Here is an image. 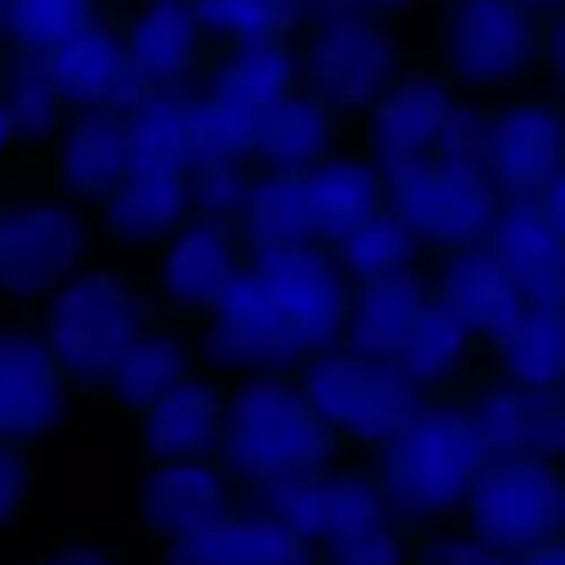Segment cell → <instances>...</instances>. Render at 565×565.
I'll use <instances>...</instances> for the list:
<instances>
[{"label": "cell", "mask_w": 565, "mask_h": 565, "mask_svg": "<svg viewBox=\"0 0 565 565\" xmlns=\"http://www.w3.org/2000/svg\"><path fill=\"white\" fill-rule=\"evenodd\" d=\"M351 281L323 248L246 246L241 268L196 326L204 367L226 381L296 375L340 345Z\"/></svg>", "instance_id": "cell-1"}, {"label": "cell", "mask_w": 565, "mask_h": 565, "mask_svg": "<svg viewBox=\"0 0 565 565\" xmlns=\"http://www.w3.org/2000/svg\"><path fill=\"white\" fill-rule=\"evenodd\" d=\"M345 458L348 452L312 412L296 375L230 381L215 461L237 489L329 472Z\"/></svg>", "instance_id": "cell-2"}, {"label": "cell", "mask_w": 565, "mask_h": 565, "mask_svg": "<svg viewBox=\"0 0 565 565\" xmlns=\"http://www.w3.org/2000/svg\"><path fill=\"white\" fill-rule=\"evenodd\" d=\"M364 461L390 516L428 527L461 513L486 452L456 392L430 397L401 434Z\"/></svg>", "instance_id": "cell-3"}, {"label": "cell", "mask_w": 565, "mask_h": 565, "mask_svg": "<svg viewBox=\"0 0 565 565\" xmlns=\"http://www.w3.org/2000/svg\"><path fill=\"white\" fill-rule=\"evenodd\" d=\"M241 505L281 522L309 550L318 544L329 565L401 563L403 541L367 463L342 461L309 478L241 489Z\"/></svg>", "instance_id": "cell-4"}, {"label": "cell", "mask_w": 565, "mask_h": 565, "mask_svg": "<svg viewBox=\"0 0 565 565\" xmlns=\"http://www.w3.org/2000/svg\"><path fill=\"white\" fill-rule=\"evenodd\" d=\"M381 207V177L359 152L331 154L290 174H257L241 237L248 248L334 252Z\"/></svg>", "instance_id": "cell-5"}, {"label": "cell", "mask_w": 565, "mask_h": 565, "mask_svg": "<svg viewBox=\"0 0 565 565\" xmlns=\"http://www.w3.org/2000/svg\"><path fill=\"white\" fill-rule=\"evenodd\" d=\"M39 323L72 390L86 392L160 320L143 281L116 265H81L42 303Z\"/></svg>", "instance_id": "cell-6"}, {"label": "cell", "mask_w": 565, "mask_h": 565, "mask_svg": "<svg viewBox=\"0 0 565 565\" xmlns=\"http://www.w3.org/2000/svg\"><path fill=\"white\" fill-rule=\"evenodd\" d=\"M480 105L456 92L439 66L403 70L356 121V152L381 180L439 160H478Z\"/></svg>", "instance_id": "cell-7"}, {"label": "cell", "mask_w": 565, "mask_h": 565, "mask_svg": "<svg viewBox=\"0 0 565 565\" xmlns=\"http://www.w3.org/2000/svg\"><path fill=\"white\" fill-rule=\"evenodd\" d=\"M320 423L348 456L367 458L430 401L395 362L359 356L334 345L296 373Z\"/></svg>", "instance_id": "cell-8"}, {"label": "cell", "mask_w": 565, "mask_h": 565, "mask_svg": "<svg viewBox=\"0 0 565 565\" xmlns=\"http://www.w3.org/2000/svg\"><path fill=\"white\" fill-rule=\"evenodd\" d=\"M544 64V28L522 0H456L439 25V70L461 97L513 94Z\"/></svg>", "instance_id": "cell-9"}, {"label": "cell", "mask_w": 565, "mask_h": 565, "mask_svg": "<svg viewBox=\"0 0 565 565\" xmlns=\"http://www.w3.org/2000/svg\"><path fill=\"white\" fill-rule=\"evenodd\" d=\"M467 535L505 557L561 544L565 516L563 463L539 456H491L461 508Z\"/></svg>", "instance_id": "cell-10"}, {"label": "cell", "mask_w": 565, "mask_h": 565, "mask_svg": "<svg viewBox=\"0 0 565 565\" xmlns=\"http://www.w3.org/2000/svg\"><path fill=\"white\" fill-rule=\"evenodd\" d=\"M403 53L375 14L329 9L309 33L298 72L301 88L356 125L401 77Z\"/></svg>", "instance_id": "cell-11"}, {"label": "cell", "mask_w": 565, "mask_h": 565, "mask_svg": "<svg viewBox=\"0 0 565 565\" xmlns=\"http://www.w3.org/2000/svg\"><path fill=\"white\" fill-rule=\"evenodd\" d=\"M381 204L434 259L483 243L502 199L478 163L439 160L381 180Z\"/></svg>", "instance_id": "cell-12"}, {"label": "cell", "mask_w": 565, "mask_h": 565, "mask_svg": "<svg viewBox=\"0 0 565 565\" xmlns=\"http://www.w3.org/2000/svg\"><path fill=\"white\" fill-rule=\"evenodd\" d=\"M88 221L61 196L3 202L0 210V301L17 315L42 307L83 265Z\"/></svg>", "instance_id": "cell-13"}, {"label": "cell", "mask_w": 565, "mask_h": 565, "mask_svg": "<svg viewBox=\"0 0 565 565\" xmlns=\"http://www.w3.org/2000/svg\"><path fill=\"white\" fill-rule=\"evenodd\" d=\"M563 108L557 99L508 97L480 105L478 160L500 199H539L563 180Z\"/></svg>", "instance_id": "cell-14"}, {"label": "cell", "mask_w": 565, "mask_h": 565, "mask_svg": "<svg viewBox=\"0 0 565 565\" xmlns=\"http://www.w3.org/2000/svg\"><path fill=\"white\" fill-rule=\"evenodd\" d=\"M72 384L39 323L22 315L0 318V441L39 447L72 408Z\"/></svg>", "instance_id": "cell-15"}, {"label": "cell", "mask_w": 565, "mask_h": 565, "mask_svg": "<svg viewBox=\"0 0 565 565\" xmlns=\"http://www.w3.org/2000/svg\"><path fill=\"white\" fill-rule=\"evenodd\" d=\"M243 257L246 243L237 226L191 215L158 248L152 281L147 285L160 318L196 329L237 274Z\"/></svg>", "instance_id": "cell-16"}, {"label": "cell", "mask_w": 565, "mask_h": 565, "mask_svg": "<svg viewBox=\"0 0 565 565\" xmlns=\"http://www.w3.org/2000/svg\"><path fill=\"white\" fill-rule=\"evenodd\" d=\"M241 508V489L218 461L141 463L132 480V513L143 533L171 550H185Z\"/></svg>", "instance_id": "cell-17"}, {"label": "cell", "mask_w": 565, "mask_h": 565, "mask_svg": "<svg viewBox=\"0 0 565 565\" xmlns=\"http://www.w3.org/2000/svg\"><path fill=\"white\" fill-rule=\"evenodd\" d=\"M230 381L199 364L136 417V456L147 467L215 461Z\"/></svg>", "instance_id": "cell-18"}, {"label": "cell", "mask_w": 565, "mask_h": 565, "mask_svg": "<svg viewBox=\"0 0 565 565\" xmlns=\"http://www.w3.org/2000/svg\"><path fill=\"white\" fill-rule=\"evenodd\" d=\"M527 307L563 312L565 224L539 199H505L483 237Z\"/></svg>", "instance_id": "cell-19"}, {"label": "cell", "mask_w": 565, "mask_h": 565, "mask_svg": "<svg viewBox=\"0 0 565 565\" xmlns=\"http://www.w3.org/2000/svg\"><path fill=\"white\" fill-rule=\"evenodd\" d=\"M458 395L467 403L486 458L539 456L563 463L561 392H527L486 373Z\"/></svg>", "instance_id": "cell-20"}, {"label": "cell", "mask_w": 565, "mask_h": 565, "mask_svg": "<svg viewBox=\"0 0 565 565\" xmlns=\"http://www.w3.org/2000/svg\"><path fill=\"white\" fill-rule=\"evenodd\" d=\"M99 210L108 246L119 252H158L193 215L191 171L127 166Z\"/></svg>", "instance_id": "cell-21"}, {"label": "cell", "mask_w": 565, "mask_h": 565, "mask_svg": "<svg viewBox=\"0 0 565 565\" xmlns=\"http://www.w3.org/2000/svg\"><path fill=\"white\" fill-rule=\"evenodd\" d=\"M125 171L127 136L119 110H66L53 136L55 196L72 204H103Z\"/></svg>", "instance_id": "cell-22"}, {"label": "cell", "mask_w": 565, "mask_h": 565, "mask_svg": "<svg viewBox=\"0 0 565 565\" xmlns=\"http://www.w3.org/2000/svg\"><path fill=\"white\" fill-rule=\"evenodd\" d=\"M36 58L66 110L116 108L121 114L136 103L125 36L105 22L92 20Z\"/></svg>", "instance_id": "cell-23"}, {"label": "cell", "mask_w": 565, "mask_h": 565, "mask_svg": "<svg viewBox=\"0 0 565 565\" xmlns=\"http://www.w3.org/2000/svg\"><path fill=\"white\" fill-rule=\"evenodd\" d=\"M428 290L483 342L486 351L527 309L483 243L430 259Z\"/></svg>", "instance_id": "cell-24"}, {"label": "cell", "mask_w": 565, "mask_h": 565, "mask_svg": "<svg viewBox=\"0 0 565 565\" xmlns=\"http://www.w3.org/2000/svg\"><path fill=\"white\" fill-rule=\"evenodd\" d=\"M199 364L202 359L196 348V329L160 318L116 359L114 367L97 381L92 395L114 412L138 417Z\"/></svg>", "instance_id": "cell-25"}, {"label": "cell", "mask_w": 565, "mask_h": 565, "mask_svg": "<svg viewBox=\"0 0 565 565\" xmlns=\"http://www.w3.org/2000/svg\"><path fill=\"white\" fill-rule=\"evenodd\" d=\"M348 149L356 152V125L301 88L259 121L252 166L257 174H290Z\"/></svg>", "instance_id": "cell-26"}, {"label": "cell", "mask_w": 565, "mask_h": 565, "mask_svg": "<svg viewBox=\"0 0 565 565\" xmlns=\"http://www.w3.org/2000/svg\"><path fill=\"white\" fill-rule=\"evenodd\" d=\"M127 72L136 99L182 86L196 70L204 31L188 0H149L125 33Z\"/></svg>", "instance_id": "cell-27"}, {"label": "cell", "mask_w": 565, "mask_h": 565, "mask_svg": "<svg viewBox=\"0 0 565 565\" xmlns=\"http://www.w3.org/2000/svg\"><path fill=\"white\" fill-rule=\"evenodd\" d=\"M428 298V265L351 285L340 345L359 356L397 362Z\"/></svg>", "instance_id": "cell-28"}, {"label": "cell", "mask_w": 565, "mask_h": 565, "mask_svg": "<svg viewBox=\"0 0 565 565\" xmlns=\"http://www.w3.org/2000/svg\"><path fill=\"white\" fill-rule=\"evenodd\" d=\"M395 364L428 397L456 395L480 375L491 373L483 342L445 303L436 301L430 290L414 323L412 340Z\"/></svg>", "instance_id": "cell-29"}, {"label": "cell", "mask_w": 565, "mask_h": 565, "mask_svg": "<svg viewBox=\"0 0 565 565\" xmlns=\"http://www.w3.org/2000/svg\"><path fill=\"white\" fill-rule=\"evenodd\" d=\"M491 373L527 392H561L565 367L563 312L524 309L522 318L489 348Z\"/></svg>", "instance_id": "cell-30"}, {"label": "cell", "mask_w": 565, "mask_h": 565, "mask_svg": "<svg viewBox=\"0 0 565 565\" xmlns=\"http://www.w3.org/2000/svg\"><path fill=\"white\" fill-rule=\"evenodd\" d=\"M188 565H309V546L276 519L237 508L185 550Z\"/></svg>", "instance_id": "cell-31"}, {"label": "cell", "mask_w": 565, "mask_h": 565, "mask_svg": "<svg viewBox=\"0 0 565 565\" xmlns=\"http://www.w3.org/2000/svg\"><path fill=\"white\" fill-rule=\"evenodd\" d=\"M127 136V166L193 171L191 119L185 86L158 88L121 110Z\"/></svg>", "instance_id": "cell-32"}, {"label": "cell", "mask_w": 565, "mask_h": 565, "mask_svg": "<svg viewBox=\"0 0 565 565\" xmlns=\"http://www.w3.org/2000/svg\"><path fill=\"white\" fill-rule=\"evenodd\" d=\"M331 254L345 270L351 285L406 274V270L425 268L430 263L425 248L414 241L412 232L384 204Z\"/></svg>", "instance_id": "cell-33"}, {"label": "cell", "mask_w": 565, "mask_h": 565, "mask_svg": "<svg viewBox=\"0 0 565 565\" xmlns=\"http://www.w3.org/2000/svg\"><path fill=\"white\" fill-rule=\"evenodd\" d=\"M0 99L9 110L17 143L53 141L55 130L66 114L36 55H25L11 70Z\"/></svg>", "instance_id": "cell-34"}, {"label": "cell", "mask_w": 565, "mask_h": 565, "mask_svg": "<svg viewBox=\"0 0 565 565\" xmlns=\"http://www.w3.org/2000/svg\"><path fill=\"white\" fill-rule=\"evenodd\" d=\"M257 171L241 160H199L191 171L193 215L221 221L241 230V221L252 202Z\"/></svg>", "instance_id": "cell-35"}, {"label": "cell", "mask_w": 565, "mask_h": 565, "mask_svg": "<svg viewBox=\"0 0 565 565\" xmlns=\"http://www.w3.org/2000/svg\"><path fill=\"white\" fill-rule=\"evenodd\" d=\"M204 33L230 42L257 36H285L298 11V0H188Z\"/></svg>", "instance_id": "cell-36"}, {"label": "cell", "mask_w": 565, "mask_h": 565, "mask_svg": "<svg viewBox=\"0 0 565 565\" xmlns=\"http://www.w3.org/2000/svg\"><path fill=\"white\" fill-rule=\"evenodd\" d=\"M94 20V0H9V28L25 55H44Z\"/></svg>", "instance_id": "cell-37"}, {"label": "cell", "mask_w": 565, "mask_h": 565, "mask_svg": "<svg viewBox=\"0 0 565 565\" xmlns=\"http://www.w3.org/2000/svg\"><path fill=\"white\" fill-rule=\"evenodd\" d=\"M42 483L39 447L0 441V535L22 522L36 502Z\"/></svg>", "instance_id": "cell-38"}, {"label": "cell", "mask_w": 565, "mask_h": 565, "mask_svg": "<svg viewBox=\"0 0 565 565\" xmlns=\"http://www.w3.org/2000/svg\"><path fill=\"white\" fill-rule=\"evenodd\" d=\"M33 565H121V561L114 546L92 539H75L53 546Z\"/></svg>", "instance_id": "cell-39"}, {"label": "cell", "mask_w": 565, "mask_h": 565, "mask_svg": "<svg viewBox=\"0 0 565 565\" xmlns=\"http://www.w3.org/2000/svg\"><path fill=\"white\" fill-rule=\"evenodd\" d=\"M412 3V0H334L331 9H353L364 11V14H373V9H390V6H403Z\"/></svg>", "instance_id": "cell-40"}, {"label": "cell", "mask_w": 565, "mask_h": 565, "mask_svg": "<svg viewBox=\"0 0 565 565\" xmlns=\"http://www.w3.org/2000/svg\"><path fill=\"white\" fill-rule=\"evenodd\" d=\"M17 147V138H14V127H11L9 119V110H6L3 99H0V160Z\"/></svg>", "instance_id": "cell-41"}, {"label": "cell", "mask_w": 565, "mask_h": 565, "mask_svg": "<svg viewBox=\"0 0 565 565\" xmlns=\"http://www.w3.org/2000/svg\"><path fill=\"white\" fill-rule=\"evenodd\" d=\"M522 3L530 6V9H535V6H539V9H544V6H557L561 0H522Z\"/></svg>", "instance_id": "cell-42"}, {"label": "cell", "mask_w": 565, "mask_h": 565, "mask_svg": "<svg viewBox=\"0 0 565 565\" xmlns=\"http://www.w3.org/2000/svg\"><path fill=\"white\" fill-rule=\"evenodd\" d=\"M0 210H3V202H0Z\"/></svg>", "instance_id": "cell-43"}]
</instances>
